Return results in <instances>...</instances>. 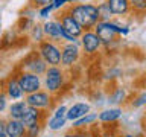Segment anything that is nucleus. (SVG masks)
<instances>
[{
    "mask_svg": "<svg viewBox=\"0 0 146 137\" xmlns=\"http://www.w3.org/2000/svg\"><path fill=\"white\" fill-rule=\"evenodd\" d=\"M68 12L73 15V18L79 23L84 31H93L96 25L100 21L99 8L93 3H73L67 6Z\"/></svg>",
    "mask_w": 146,
    "mask_h": 137,
    "instance_id": "f257e3e1",
    "label": "nucleus"
},
{
    "mask_svg": "<svg viewBox=\"0 0 146 137\" xmlns=\"http://www.w3.org/2000/svg\"><path fill=\"white\" fill-rule=\"evenodd\" d=\"M93 31L98 34V37L100 38V41H102V44L107 46V47L116 41V38L119 35H128L129 34V27L128 26H120L119 23L113 21V20L99 21Z\"/></svg>",
    "mask_w": 146,
    "mask_h": 137,
    "instance_id": "f03ea898",
    "label": "nucleus"
},
{
    "mask_svg": "<svg viewBox=\"0 0 146 137\" xmlns=\"http://www.w3.org/2000/svg\"><path fill=\"white\" fill-rule=\"evenodd\" d=\"M44 87L46 91H49L50 94H56L61 91L66 82V72L61 66H49L47 70L44 73Z\"/></svg>",
    "mask_w": 146,
    "mask_h": 137,
    "instance_id": "7ed1b4c3",
    "label": "nucleus"
},
{
    "mask_svg": "<svg viewBox=\"0 0 146 137\" xmlns=\"http://www.w3.org/2000/svg\"><path fill=\"white\" fill-rule=\"evenodd\" d=\"M36 52L47 66H61V44L52 40H44L36 46Z\"/></svg>",
    "mask_w": 146,
    "mask_h": 137,
    "instance_id": "20e7f679",
    "label": "nucleus"
},
{
    "mask_svg": "<svg viewBox=\"0 0 146 137\" xmlns=\"http://www.w3.org/2000/svg\"><path fill=\"white\" fill-rule=\"evenodd\" d=\"M47 67H49L47 63H46L44 59L40 57L38 52H32L31 55H27V57L21 61L20 70L21 72L35 73V75H38V76H44Z\"/></svg>",
    "mask_w": 146,
    "mask_h": 137,
    "instance_id": "39448f33",
    "label": "nucleus"
},
{
    "mask_svg": "<svg viewBox=\"0 0 146 137\" xmlns=\"http://www.w3.org/2000/svg\"><path fill=\"white\" fill-rule=\"evenodd\" d=\"M79 41H81L82 53L87 55V57H94V55H98L100 47L104 46L94 31H84V34L81 35Z\"/></svg>",
    "mask_w": 146,
    "mask_h": 137,
    "instance_id": "423d86ee",
    "label": "nucleus"
},
{
    "mask_svg": "<svg viewBox=\"0 0 146 137\" xmlns=\"http://www.w3.org/2000/svg\"><path fill=\"white\" fill-rule=\"evenodd\" d=\"M56 20L61 23V26L64 27V31H66L68 35L75 37V38H81V35L84 34V29H82L79 23L73 18V15L68 12L67 8H64L62 11H59V14L56 15Z\"/></svg>",
    "mask_w": 146,
    "mask_h": 137,
    "instance_id": "0eeeda50",
    "label": "nucleus"
},
{
    "mask_svg": "<svg viewBox=\"0 0 146 137\" xmlns=\"http://www.w3.org/2000/svg\"><path fill=\"white\" fill-rule=\"evenodd\" d=\"M81 58V46L73 43L61 44V67L68 68L73 67Z\"/></svg>",
    "mask_w": 146,
    "mask_h": 137,
    "instance_id": "6e6552de",
    "label": "nucleus"
},
{
    "mask_svg": "<svg viewBox=\"0 0 146 137\" xmlns=\"http://www.w3.org/2000/svg\"><path fill=\"white\" fill-rule=\"evenodd\" d=\"M18 82H20L25 94H32L35 91L41 90V85H43V81H41V76L35 75V73H29V72H18L17 73Z\"/></svg>",
    "mask_w": 146,
    "mask_h": 137,
    "instance_id": "1a4fd4ad",
    "label": "nucleus"
},
{
    "mask_svg": "<svg viewBox=\"0 0 146 137\" xmlns=\"http://www.w3.org/2000/svg\"><path fill=\"white\" fill-rule=\"evenodd\" d=\"M52 96L49 91H44V90H38L32 94H26L25 100L27 102L29 107H34V108H38V110H47L50 105H52Z\"/></svg>",
    "mask_w": 146,
    "mask_h": 137,
    "instance_id": "9d476101",
    "label": "nucleus"
},
{
    "mask_svg": "<svg viewBox=\"0 0 146 137\" xmlns=\"http://www.w3.org/2000/svg\"><path fill=\"white\" fill-rule=\"evenodd\" d=\"M43 29H44V35H46L47 40H52V41H55V43H61L62 44L66 31H64V27L61 26V23H59L56 18H55V20H47L43 25Z\"/></svg>",
    "mask_w": 146,
    "mask_h": 137,
    "instance_id": "9b49d317",
    "label": "nucleus"
},
{
    "mask_svg": "<svg viewBox=\"0 0 146 137\" xmlns=\"http://www.w3.org/2000/svg\"><path fill=\"white\" fill-rule=\"evenodd\" d=\"M5 91H6L8 98L14 99V100H20L25 96V91H23L20 82H18L17 75H11L6 78V81H5Z\"/></svg>",
    "mask_w": 146,
    "mask_h": 137,
    "instance_id": "f8f14e48",
    "label": "nucleus"
},
{
    "mask_svg": "<svg viewBox=\"0 0 146 137\" xmlns=\"http://www.w3.org/2000/svg\"><path fill=\"white\" fill-rule=\"evenodd\" d=\"M21 123L25 125L26 128H31L36 125V123H43L44 120V111L43 110H38V108H34V107H29L27 105L26 111L23 113V117L20 119Z\"/></svg>",
    "mask_w": 146,
    "mask_h": 137,
    "instance_id": "ddd939ff",
    "label": "nucleus"
},
{
    "mask_svg": "<svg viewBox=\"0 0 146 137\" xmlns=\"http://www.w3.org/2000/svg\"><path fill=\"white\" fill-rule=\"evenodd\" d=\"M90 108H91L90 104H87V102H75L72 107H68L66 119L68 122H75V120H78V119L84 117L85 114H88Z\"/></svg>",
    "mask_w": 146,
    "mask_h": 137,
    "instance_id": "4468645a",
    "label": "nucleus"
},
{
    "mask_svg": "<svg viewBox=\"0 0 146 137\" xmlns=\"http://www.w3.org/2000/svg\"><path fill=\"white\" fill-rule=\"evenodd\" d=\"M122 114H123V110L120 107H110V108H105L99 113L98 120L100 123H114L122 117Z\"/></svg>",
    "mask_w": 146,
    "mask_h": 137,
    "instance_id": "2eb2a0df",
    "label": "nucleus"
},
{
    "mask_svg": "<svg viewBox=\"0 0 146 137\" xmlns=\"http://www.w3.org/2000/svg\"><path fill=\"white\" fill-rule=\"evenodd\" d=\"M110 9H111L113 15L123 17L131 12V3L129 0H107Z\"/></svg>",
    "mask_w": 146,
    "mask_h": 137,
    "instance_id": "dca6fc26",
    "label": "nucleus"
},
{
    "mask_svg": "<svg viewBox=\"0 0 146 137\" xmlns=\"http://www.w3.org/2000/svg\"><path fill=\"white\" fill-rule=\"evenodd\" d=\"M27 128L17 119H6V136L8 137H25Z\"/></svg>",
    "mask_w": 146,
    "mask_h": 137,
    "instance_id": "f3484780",
    "label": "nucleus"
},
{
    "mask_svg": "<svg viewBox=\"0 0 146 137\" xmlns=\"http://www.w3.org/2000/svg\"><path fill=\"white\" fill-rule=\"evenodd\" d=\"M27 108V102L26 100H15V102H12L11 105H9L8 108V114L11 119H17V120H20V119L23 117V113L26 111Z\"/></svg>",
    "mask_w": 146,
    "mask_h": 137,
    "instance_id": "a211bd4d",
    "label": "nucleus"
},
{
    "mask_svg": "<svg viewBox=\"0 0 146 137\" xmlns=\"http://www.w3.org/2000/svg\"><path fill=\"white\" fill-rule=\"evenodd\" d=\"M98 119H99V114L98 113H88V114H85L84 117H81V119H78V120L72 122L73 123L72 126H73V130H85L87 126L93 125Z\"/></svg>",
    "mask_w": 146,
    "mask_h": 137,
    "instance_id": "6ab92c4d",
    "label": "nucleus"
},
{
    "mask_svg": "<svg viewBox=\"0 0 146 137\" xmlns=\"http://www.w3.org/2000/svg\"><path fill=\"white\" fill-rule=\"evenodd\" d=\"M126 90L123 87H117L111 91V94L108 96V104L111 105H120L126 100Z\"/></svg>",
    "mask_w": 146,
    "mask_h": 137,
    "instance_id": "aec40b11",
    "label": "nucleus"
},
{
    "mask_svg": "<svg viewBox=\"0 0 146 137\" xmlns=\"http://www.w3.org/2000/svg\"><path fill=\"white\" fill-rule=\"evenodd\" d=\"M46 35H44V29L43 25H32L31 27V40L36 41V44H40L41 41H44Z\"/></svg>",
    "mask_w": 146,
    "mask_h": 137,
    "instance_id": "412c9836",
    "label": "nucleus"
},
{
    "mask_svg": "<svg viewBox=\"0 0 146 137\" xmlns=\"http://www.w3.org/2000/svg\"><path fill=\"white\" fill-rule=\"evenodd\" d=\"M98 8H99V15H100V21H110L113 18V12L110 9L107 0L98 3Z\"/></svg>",
    "mask_w": 146,
    "mask_h": 137,
    "instance_id": "4be33fe9",
    "label": "nucleus"
},
{
    "mask_svg": "<svg viewBox=\"0 0 146 137\" xmlns=\"http://www.w3.org/2000/svg\"><path fill=\"white\" fill-rule=\"evenodd\" d=\"M68 120L66 117H55L52 116L49 119V122H47V126H49V130H52V131H59V130H62L64 126H66V123Z\"/></svg>",
    "mask_w": 146,
    "mask_h": 137,
    "instance_id": "5701e85b",
    "label": "nucleus"
},
{
    "mask_svg": "<svg viewBox=\"0 0 146 137\" xmlns=\"http://www.w3.org/2000/svg\"><path fill=\"white\" fill-rule=\"evenodd\" d=\"M131 3V11L137 14H145L146 12V0H129Z\"/></svg>",
    "mask_w": 146,
    "mask_h": 137,
    "instance_id": "b1692460",
    "label": "nucleus"
},
{
    "mask_svg": "<svg viewBox=\"0 0 146 137\" xmlns=\"http://www.w3.org/2000/svg\"><path fill=\"white\" fill-rule=\"evenodd\" d=\"M76 2H78V0H53L52 8H53V11H59V9L62 11L64 8L70 6V5L76 3Z\"/></svg>",
    "mask_w": 146,
    "mask_h": 137,
    "instance_id": "393cba45",
    "label": "nucleus"
},
{
    "mask_svg": "<svg viewBox=\"0 0 146 137\" xmlns=\"http://www.w3.org/2000/svg\"><path fill=\"white\" fill-rule=\"evenodd\" d=\"M145 105H146V91H143V93L139 94V96H135L134 100L131 102L132 108H141V107H145Z\"/></svg>",
    "mask_w": 146,
    "mask_h": 137,
    "instance_id": "a878e982",
    "label": "nucleus"
},
{
    "mask_svg": "<svg viewBox=\"0 0 146 137\" xmlns=\"http://www.w3.org/2000/svg\"><path fill=\"white\" fill-rule=\"evenodd\" d=\"M41 128H43V123H36V125L27 128L25 137H38L40 132H41Z\"/></svg>",
    "mask_w": 146,
    "mask_h": 137,
    "instance_id": "bb28decb",
    "label": "nucleus"
},
{
    "mask_svg": "<svg viewBox=\"0 0 146 137\" xmlns=\"http://www.w3.org/2000/svg\"><path fill=\"white\" fill-rule=\"evenodd\" d=\"M119 76H122V70L120 68H117V67H111L110 70L105 73V79H117Z\"/></svg>",
    "mask_w": 146,
    "mask_h": 137,
    "instance_id": "cd10ccee",
    "label": "nucleus"
},
{
    "mask_svg": "<svg viewBox=\"0 0 146 137\" xmlns=\"http://www.w3.org/2000/svg\"><path fill=\"white\" fill-rule=\"evenodd\" d=\"M8 94L3 88H0V114H2L5 110L8 108Z\"/></svg>",
    "mask_w": 146,
    "mask_h": 137,
    "instance_id": "c85d7f7f",
    "label": "nucleus"
},
{
    "mask_svg": "<svg viewBox=\"0 0 146 137\" xmlns=\"http://www.w3.org/2000/svg\"><path fill=\"white\" fill-rule=\"evenodd\" d=\"M29 3H31L34 8H44V6L52 5L53 0H29Z\"/></svg>",
    "mask_w": 146,
    "mask_h": 137,
    "instance_id": "c756f323",
    "label": "nucleus"
},
{
    "mask_svg": "<svg viewBox=\"0 0 146 137\" xmlns=\"http://www.w3.org/2000/svg\"><path fill=\"white\" fill-rule=\"evenodd\" d=\"M88 136V132H87L85 130H72L68 131L64 137H87Z\"/></svg>",
    "mask_w": 146,
    "mask_h": 137,
    "instance_id": "7c9ffc66",
    "label": "nucleus"
},
{
    "mask_svg": "<svg viewBox=\"0 0 146 137\" xmlns=\"http://www.w3.org/2000/svg\"><path fill=\"white\" fill-rule=\"evenodd\" d=\"M53 12V8H52V5H49V6H44V8H40V11H38V15L41 18H49L50 17V14Z\"/></svg>",
    "mask_w": 146,
    "mask_h": 137,
    "instance_id": "2f4dec72",
    "label": "nucleus"
},
{
    "mask_svg": "<svg viewBox=\"0 0 146 137\" xmlns=\"http://www.w3.org/2000/svg\"><path fill=\"white\" fill-rule=\"evenodd\" d=\"M67 110H68V108L66 107V105H59V107L53 111V116H55V117H66Z\"/></svg>",
    "mask_w": 146,
    "mask_h": 137,
    "instance_id": "473e14b6",
    "label": "nucleus"
},
{
    "mask_svg": "<svg viewBox=\"0 0 146 137\" xmlns=\"http://www.w3.org/2000/svg\"><path fill=\"white\" fill-rule=\"evenodd\" d=\"M2 134H6V120L0 117V136Z\"/></svg>",
    "mask_w": 146,
    "mask_h": 137,
    "instance_id": "72a5a7b5",
    "label": "nucleus"
},
{
    "mask_svg": "<svg viewBox=\"0 0 146 137\" xmlns=\"http://www.w3.org/2000/svg\"><path fill=\"white\" fill-rule=\"evenodd\" d=\"M99 137H117L114 132H110V131H107V132H104V134H100Z\"/></svg>",
    "mask_w": 146,
    "mask_h": 137,
    "instance_id": "f704fd0d",
    "label": "nucleus"
},
{
    "mask_svg": "<svg viewBox=\"0 0 146 137\" xmlns=\"http://www.w3.org/2000/svg\"><path fill=\"white\" fill-rule=\"evenodd\" d=\"M122 137H140V136H137V134H131V132H128V134H123Z\"/></svg>",
    "mask_w": 146,
    "mask_h": 137,
    "instance_id": "c9c22d12",
    "label": "nucleus"
},
{
    "mask_svg": "<svg viewBox=\"0 0 146 137\" xmlns=\"http://www.w3.org/2000/svg\"><path fill=\"white\" fill-rule=\"evenodd\" d=\"M87 137H99V136H91L90 132H88V136H87Z\"/></svg>",
    "mask_w": 146,
    "mask_h": 137,
    "instance_id": "e433bc0d",
    "label": "nucleus"
},
{
    "mask_svg": "<svg viewBox=\"0 0 146 137\" xmlns=\"http://www.w3.org/2000/svg\"><path fill=\"white\" fill-rule=\"evenodd\" d=\"M145 126H146V114H145Z\"/></svg>",
    "mask_w": 146,
    "mask_h": 137,
    "instance_id": "4c0bfd02",
    "label": "nucleus"
}]
</instances>
